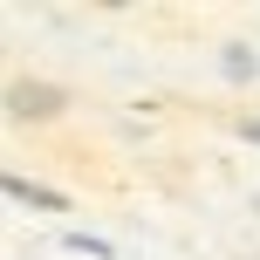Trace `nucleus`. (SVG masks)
<instances>
[{
	"label": "nucleus",
	"instance_id": "obj_1",
	"mask_svg": "<svg viewBox=\"0 0 260 260\" xmlns=\"http://www.w3.org/2000/svg\"><path fill=\"white\" fill-rule=\"evenodd\" d=\"M7 199H14V206H41V212H62V199H55V192H41V185H27V178H7Z\"/></svg>",
	"mask_w": 260,
	"mask_h": 260
},
{
	"label": "nucleus",
	"instance_id": "obj_2",
	"mask_svg": "<svg viewBox=\"0 0 260 260\" xmlns=\"http://www.w3.org/2000/svg\"><path fill=\"white\" fill-rule=\"evenodd\" d=\"M27 110H55V89H27V82H14V117H27Z\"/></svg>",
	"mask_w": 260,
	"mask_h": 260
},
{
	"label": "nucleus",
	"instance_id": "obj_3",
	"mask_svg": "<svg viewBox=\"0 0 260 260\" xmlns=\"http://www.w3.org/2000/svg\"><path fill=\"white\" fill-rule=\"evenodd\" d=\"M69 247H76V253H96V260H110V247H103L96 233H69Z\"/></svg>",
	"mask_w": 260,
	"mask_h": 260
},
{
	"label": "nucleus",
	"instance_id": "obj_4",
	"mask_svg": "<svg viewBox=\"0 0 260 260\" xmlns=\"http://www.w3.org/2000/svg\"><path fill=\"white\" fill-rule=\"evenodd\" d=\"M247 137H253V144H260V117H253V123H247Z\"/></svg>",
	"mask_w": 260,
	"mask_h": 260
}]
</instances>
